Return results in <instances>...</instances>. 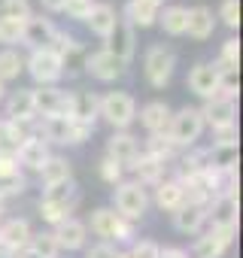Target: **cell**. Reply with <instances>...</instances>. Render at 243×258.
I'll return each instance as SVG.
<instances>
[{"instance_id":"obj_1","label":"cell","mask_w":243,"mask_h":258,"mask_svg":"<svg viewBox=\"0 0 243 258\" xmlns=\"http://www.w3.org/2000/svg\"><path fill=\"white\" fill-rule=\"evenodd\" d=\"M204 115L198 106H183L176 115H170V124H167V137L170 143L179 149V146H192L195 140H201L204 134Z\"/></svg>"},{"instance_id":"obj_2","label":"cell","mask_w":243,"mask_h":258,"mask_svg":"<svg viewBox=\"0 0 243 258\" xmlns=\"http://www.w3.org/2000/svg\"><path fill=\"white\" fill-rule=\"evenodd\" d=\"M146 207H149V195H146V188H143L140 182H134V179H131V182H118V185H115L112 210H115L122 219L137 222V219H143Z\"/></svg>"},{"instance_id":"obj_3","label":"cell","mask_w":243,"mask_h":258,"mask_svg":"<svg viewBox=\"0 0 243 258\" xmlns=\"http://www.w3.org/2000/svg\"><path fill=\"white\" fill-rule=\"evenodd\" d=\"M88 225H91V231H94L103 243H109V240L128 243V240L134 237V225H131L128 219H122L112 207H100V210H94Z\"/></svg>"},{"instance_id":"obj_4","label":"cell","mask_w":243,"mask_h":258,"mask_svg":"<svg viewBox=\"0 0 243 258\" xmlns=\"http://www.w3.org/2000/svg\"><path fill=\"white\" fill-rule=\"evenodd\" d=\"M97 115H103L115 131H125V127L137 118V103L128 91H109L100 97V109Z\"/></svg>"},{"instance_id":"obj_5","label":"cell","mask_w":243,"mask_h":258,"mask_svg":"<svg viewBox=\"0 0 243 258\" xmlns=\"http://www.w3.org/2000/svg\"><path fill=\"white\" fill-rule=\"evenodd\" d=\"M143 67H146V79L152 88H164L173 76V67H176V58L167 46H149L146 49V58H143Z\"/></svg>"},{"instance_id":"obj_6","label":"cell","mask_w":243,"mask_h":258,"mask_svg":"<svg viewBox=\"0 0 243 258\" xmlns=\"http://www.w3.org/2000/svg\"><path fill=\"white\" fill-rule=\"evenodd\" d=\"M25 67H28V73H31L40 85H52V82H58V79L64 76V61H61L52 49H37V52H31V58L25 61Z\"/></svg>"},{"instance_id":"obj_7","label":"cell","mask_w":243,"mask_h":258,"mask_svg":"<svg viewBox=\"0 0 243 258\" xmlns=\"http://www.w3.org/2000/svg\"><path fill=\"white\" fill-rule=\"evenodd\" d=\"M207 219L213 231H225V234H237V219H240V204L237 198H216L207 207Z\"/></svg>"},{"instance_id":"obj_8","label":"cell","mask_w":243,"mask_h":258,"mask_svg":"<svg viewBox=\"0 0 243 258\" xmlns=\"http://www.w3.org/2000/svg\"><path fill=\"white\" fill-rule=\"evenodd\" d=\"M112 58H118L122 64L128 67V61L134 58V52H137V37H134V28L128 25V22H115V28H112V34L106 37V46H103Z\"/></svg>"},{"instance_id":"obj_9","label":"cell","mask_w":243,"mask_h":258,"mask_svg":"<svg viewBox=\"0 0 243 258\" xmlns=\"http://www.w3.org/2000/svg\"><path fill=\"white\" fill-rule=\"evenodd\" d=\"M67 106H70V94L55 88V85H43L34 91V109L37 115L49 118V115H67Z\"/></svg>"},{"instance_id":"obj_10","label":"cell","mask_w":243,"mask_h":258,"mask_svg":"<svg viewBox=\"0 0 243 258\" xmlns=\"http://www.w3.org/2000/svg\"><path fill=\"white\" fill-rule=\"evenodd\" d=\"M201 115H204V124H210L213 131H216V127H225V124H237V100L210 97L201 106Z\"/></svg>"},{"instance_id":"obj_11","label":"cell","mask_w":243,"mask_h":258,"mask_svg":"<svg viewBox=\"0 0 243 258\" xmlns=\"http://www.w3.org/2000/svg\"><path fill=\"white\" fill-rule=\"evenodd\" d=\"M137 155H140V149H137V137L128 134V131H115V134L106 140V158H112L118 167H131Z\"/></svg>"},{"instance_id":"obj_12","label":"cell","mask_w":243,"mask_h":258,"mask_svg":"<svg viewBox=\"0 0 243 258\" xmlns=\"http://www.w3.org/2000/svg\"><path fill=\"white\" fill-rule=\"evenodd\" d=\"M97 109H100V97H97L94 91H76V94H70L67 118H70V121H79V124H88V127H94Z\"/></svg>"},{"instance_id":"obj_13","label":"cell","mask_w":243,"mask_h":258,"mask_svg":"<svg viewBox=\"0 0 243 258\" xmlns=\"http://www.w3.org/2000/svg\"><path fill=\"white\" fill-rule=\"evenodd\" d=\"M85 70L94 79H100V82H112V79H118L122 73H125V64H122L118 58H112L106 49H97V52H91L85 58Z\"/></svg>"},{"instance_id":"obj_14","label":"cell","mask_w":243,"mask_h":258,"mask_svg":"<svg viewBox=\"0 0 243 258\" xmlns=\"http://www.w3.org/2000/svg\"><path fill=\"white\" fill-rule=\"evenodd\" d=\"M31 225H28V219H10L7 225H0V249H7L13 258H16V252H22L28 243H31Z\"/></svg>"},{"instance_id":"obj_15","label":"cell","mask_w":243,"mask_h":258,"mask_svg":"<svg viewBox=\"0 0 243 258\" xmlns=\"http://www.w3.org/2000/svg\"><path fill=\"white\" fill-rule=\"evenodd\" d=\"M189 88L198 94V97H216L219 94V70L213 67V64H207V61H201V64H195L192 70H189Z\"/></svg>"},{"instance_id":"obj_16","label":"cell","mask_w":243,"mask_h":258,"mask_svg":"<svg viewBox=\"0 0 243 258\" xmlns=\"http://www.w3.org/2000/svg\"><path fill=\"white\" fill-rule=\"evenodd\" d=\"M49 158V146L40 134H28V140H22V146L16 149V161L19 167H31V170H40Z\"/></svg>"},{"instance_id":"obj_17","label":"cell","mask_w":243,"mask_h":258,"mask_svg":"<svg viewBox=\"0 0 243 258\" xmlns=\"http://www.w3.org/2000/svg\"><path fill=\"white\" fill-rule=\"evenodd\" d=\"M55 243H58V249H67V252H73V249H82L85 246V237H88V225L85 222H79V219H64L61 225H55Z\"/></svg>"},{"instance_id":"obj_18","label":"cell","mask_w":243,"mask_h":258,"mask_svg":"<svg viewBox=\"0 0 243 258\" xmlns=\"http://www.w3.org/2000/svg\"><path fill=\"white\" fill-rule=\"evenodd\" d=\"M52 34H55V25H52L49 19H43V16H31V19L25 22L22 43L31 46V52H37V49H49Z\"/></svg>"},{"instance_id":"obj_19","label":"cell","mask_w":243,"mask_h":258,"mask_svg":"<svg viewBox=\"0 0 243 258\" xmlns=\"http://www.w3.org/2000/svg\"><path fill=\"white\" fill-rule=\"evenodd\" d=\"M207 222V204H183L173 210V228L183 234H198Z\"/></svg>"},{"instance_id":"obj_20","label":"cell","mask_w":243,"mask_h":258,"mask_svg":"<svg viewBox=\"0 0 243 258\" xmlns=\"http://www.w3.org/2000/svg\"><path fill=\"white\" fill-rule=\"evenodd\" d=\"M234 234H225V231H207L204 237L195 240V249H192V258H222V252L231 246Z\"/></svg>"},{"instance_id":"obj_21","label":"cell","mask_w":243,"mask_h":258,"mask_svg":"<svg viewBox=\"0 0 243 258\" xmlns=\"http://www.w3.org/2000/svg\"><path fill=\"white\" fill-rule=\"evenodd\" d=\"M170 106L164 100H152L140 109V124L146 127L149 134H167V124H170Z\"/></svg>"},{"instance_id":"obj_22","label":"cell","mask_w":243,"mask_h":258,"mask_svg":"<svg viewBox=\"0 0 243 258\" xmlns=\"http://www.w3.org/2000/svg\"><path fill=\"white\" fill-rule=\"evenodd\" d=\"M158 13H161V7L149 4V0H128L122 22H128L131 28H152L158 22Z\"/></svg>"},{"instance_id":"obj_23","label":"cell","mask_w":243,"mask_h":258,"mask_svg":"<svg viewBox=\"0 0 243 258\" xmlns=\"http://www.w3.org/2000/svg\"><path fill=\"white\" fill-rule=\"evenodd\" d=\"M131 170L137 173V179H134V182H140V185L146 188V185H158V182L164 179V170H167V164L143 152V155H137V158H134Z\"/></svg>"},{"instance_id":"obj_24","label":"cell","mask_w":243,"mask_h":258,"mask_svg":"<svg viewBox=\"0 0 243 258\" xmlns=\"http://www.w3.org/2000/svg\"><path fill=\"white\" fill-rule=\"evenodd\" d=\"M213 28H216V16L210 7H192L189 10V22H186V34L192 40H207L213 37Z\"/></svg>"},{"instance_id":"obj_25","label":"cell","mask_w":243,"mask_h":258,"mask_svg":"<svg viewBox=\"0 0 243 258\" xmlns=\"http://www.w3.org/2000/svg\"><path fill=\"white\" fill-rule=\"evenodd\" d=\"M37 115V109H34V91L31 88H19V91H13L10 94V100H7V118L10 121H31Z\"/></svg>"},{"instance_id":"obj_26","label":"cell","mask_w":243,"mask_h":258,"mask_svg":"<svg viewBox=\"0 0 243 258\" xmlns=\"http://www.w3.org/2000/svg\"><path fill=\"white\" fill-rule=\"evenodd\" d=\"M115 22H118V16H115V10H112L109 4H94V10H91L88 19H85V25L91 28V34H97V37H103V40L112 34Z\"/></svg>"},{"instance_id":"obj_27","label":"cell","mask_w":243,"mask_h":258,"mask_svg":"<svg viewBox=\"0 0 243 258\" xmlns=\"http://www.w3.org/2000/svg\"><path fill=\"white\" fill-rule=\"evenodd\" d=\"M40 201H43V204H64V207H76V201H79V188H76V182H73V176H70V179H64V182L46 185Z\"/></svg>"},{"instance_id":"obj_28","label":"cell","mask_w":243,"mask_h":258,"mask_svg":"<svg viewBox=\"0 0 243 258\" xmlns=\"http://www.w3.org/2000/svg\"><path fill=\"white\" fill-rule=\"evenodd\" d=\"M155 204L161 207V210H176V207H183L186 204V195H183V185H179V179H161L158 185H155Z\"/></svg>"},{"instance_id":"obj_29","label":"cell","mask_w":243,"mask_h":258,"mask_svg":"<svg viewBox=\"0 0 243 258\" xmlns=\"http://www.w3.org/2000/svg\"><path fill=\"white\" fill-rule=\"evenodd\" d=\"M237 158H240L237 143H231V146L213 143V149H207V170H231V167H237Z\"/></svg>"},{"instance_id":"obj_30","label":"cell","mask_w":243,"mask_h":258,"mask_svg":"<svg viewBox=\"0 0 243 258\" xmlns=\"http://www.w3.org/2000/svg\"><path fill=\"white\" fill-rule=\"evenodd\" d=\"M70 176H73L70 161H67V158H61V155H49V158H46V164L40 167V179H43V185H55V182L70 179Z\"/></svg>"},{"instance_id":"obj_31","label":"cell","mask_w":243,"mask_h":258,"mask_svg":"<svg viewBox=\"0 0 243 258\" xmlns=\"http://www.w3.org/2000/svg\"><path fill=\"white\" fill-rule=\"evenodd\" d=\"M158 22H161L164 34L183 37V34H186V22H189V10H186V7H167L164 13H158Z\"/></svg>"},{"instance_id":"obj_32","label":"cell","mask_w":243,"mask_h":258,"mask_svg":"<svg viewBox=\"0 0 243 258\" xmlns=\"http://www.w3.org/2000/svg\"><path fill=\"white\" fill-rule=\"evenodd\" d=\"M67 134H70V118L67 115H49V118H43V131H40V137L49 143H64L67 146Z\"/></svg>"},{"instance_id":"obj_33","label":"cell","mask_w":243,"mask_h":258,"mask_svg":"<svg viewBox=\"0 0 243 258\" xmlns=\"http://www.w3.org/2000/svg\"><path fill=\"white\" fill-rule=\"evenodd\" d=\"M25 70V58L16 52V49H4L0 52V82H10V79H19V73Z\"/></svg>"},{"instance_id":"obj_34","label":"cell","mask_w":243,"mask_h":258,"mask_svg":"<svg viewBox=\"0 0 243 258\" xmlns=\"http://www.w3.org/2000/svg\"><path fill=\"white\" fill-rule=\"evenodd\" d=\"M146 155H152V158H158V161H173V155H176V146L170 143V137L167 134H149V140H146Z\"/></svg>"},{"instance_id":"obj_35","label":"cell","mask_w":243,"mask_h":258,"mask_svg":"<svg viewBox=\"0 0 243 258\" xmlns=\"http://www.w3.org/2000/svg\"><path fill=\"white\" fill-rule=\"evenodd\" d=\"M237 61H240V43L231 37V40H225V46H222V52H219L213 67L219 73H228V70H237Z\"/></svg>"},{"instance_id":"obj_36","label":"cell","mask_w":243,"mask_h":258,"mask_svg":"<svg viewBox=\"0 0 243 258\" xmlns=\"http://www.w3.org/2000/svg\"><path fill=\"white\" fill-rule=\"evenodd\" d=\"M34 13H31V4L28 0H0V19H16V22H28Z\"/></svg>"},{"instance_id":"obj_37","label":"cell","mask_w":243,"mask_h":258,"mask_svg":"<svg viewBox=\"0 0 243 258\" xmlns=\"http://www.w3.org/2000/svg\"><path fill=\"white\" fill-rule=\"evenodd\" d=\"M34 252H40L43 258H58V243H55V234L52 231H43V234H31V243H28Z\"/></svg>"},{"instance_id":"obj_38","label":"cell","mask_w":243,"mask_h":258,"mask_svg":"<svg viewBox=\"0 0 243 258\" xmlns=\"http://www.w3.org/2000/svg\"><path fill=\"white\" fill-rule=\"evenodd\" d=\"M13 179H22V167L16 161V152H0V185L13 182Z\"/></svg>"},{"instance_id":"obj_39","label":"cell","mask_w":243,"mask_h":258,"mask_svg":"<svg viewBox=\"0 0 243 258\" xmlns=\"http://www.w3.org/2000/svg\"><path fill=\"white\" fill-rule=\"evenodd\" d=\"M70 213H73V207H64V204H43V201H40V216H43V222H49V225H61L64 219H70Z\"/></svg>"},{"instance_id":"obj_40","label":"cell","mask_w":243,"mask_h":258,"mask_svg":"<svg viewBox=\"0 0 243 258\" xmlns=\"http://www.w3.org/2000/svg\"><path fill=\"white\" fill-rule=\"evenodd\" d=\"M237 91H240V76H237V70L219 73V94H216V97H228V100H234Z\"/></svg>"},{"instance_id":"obj_41","label":"cell","mask_w":243,"mask_h":258,"mask_svg":"<svg viewBox=\"0 0 243 258\" xmlns=\"http://www.w3.org/2000/svg\"><path fill=\"white\" fill-rule=\"evenodd\" d=\"M201 170H207V149H201V152H189V155L183 158V170H179V176H192V173H201Z\"/></svg>"},{"instance_id":"obj_42","label":"cell","mask_w":243,"mask_h":258,"mask_svg":"<svg viewBox=\"0 0 243 258\" xmlns=\"http://www.w3.org/2000/svg\"><path fill=\"white\" fill-rule=\"evenodd\" d=\"M91 10H94V0H64V7H61V13H67L70 19H79V22H85Z\"/></svg>"},{"instance_id":"obj_43","label":"cell","mask_w":243,"mask_h":258,"mask_svg":"<svg viewBox=\"0 0 243 258\" xmlns=\"http://www.w3.org/2000/svg\"><path fill=\"white\" fill-rule=\"evenodd\" d=\"M219 19H222L228 28H237V25H240V0H222Z\"/></svg>"},{"instance_id":"obj_44","label":"cell","mask_w":243,"mask_h":258,"mask_svg":"<svg viewBox=\"0 0 243 258\" xmlns=\"http://www.w3.org/2000/svg\"><path fill=\"white\" fill-rule=\"evenodd\" d=\"M128 255L131 258H158L161 255V246L155 240H140V243H134V249Z\"/></svg>"},{"instance_id":"obj_45","label":"cell","mask_w":243,"mask_h":258,"mask_svg":"<svg viewBox=\"0 0 243 258\" xmlns=\"http://www.w3.org/2000/svg\"><path fill=\"white\" fill-rule=\"evenodd\" d=\"M122 170H125V167H118L112 158H103V161H100V176H103V182H109V185H118V182H122Z\"/></svg>"},{"instance_id":"obj_46","label":"cell","mask_w":243,"mask_h":258,"mask_svg":"<svg viewBox=\"0 0 243 258\" xmlns=\"http://www.w3.org/2000/svg\"><path fill=\"white\" fill-rule=\"evenodd\" d=\"M91 131H94V127H88V124L70 121V134H67V146H79V143H85V140L91 137Z\"/></svg>"},{"instance_id":"obj_47","label":"cell","mask_w":243,"mask_h":258,"mask_svg":"<svg viewBox=\"0 0 243 258\" xmlns=\"http://www.w3.org/2000/svg\"><path fill=\"white\" fill-rule=\"evenodd\" d=\"M231 143H237V124L216 127V146H231Z\"/></svg>"},{"instance_id":"obj_48","label":"cell","mask_w":243,"mask_h":258,"mask_svg":"<svg viewBox=\"0 0 243 258\" xmlns=\"http://www.w3.org/2000/svg\"><path fill=\"white\" fill-rule=\"evenodd\" d=\"M118 252L112 249V243H97V246H91L88 252H85V258H115Z\"/></svg>"},{"instance_id":"obj_49","label":"cell","mask_w":243,"mask_h":258,"mask_svg":"<svg viewBox=\"0 0 243 258\" xmlns=\"http://www.w3.org/2000/svg\"><path fill=\"white\" fill-rule=\"evenodd\" d=\"M158 258H189V252L186 249H176V246H167V249H161Z\"/></svg>"},{"instance_id":"obj_50","label":"cell","mask_w":243,"mask_h":258,"mask_svg":"<svg viewBox=\"0 0 243 258\" xmlns=\"http://www.w3.org/2000/svg\"><path fill=\"white\" fill-rule=\"evenodd\" d=\"M40 7H46L49 13H61V7H64V0H40Z\"/></svg>"},{"instance_id":"obj_51","label":"cell","mask_w":243,"mask_h":258,"mask_svg":"<svg viewBox=\"0 0 243 258\" xmlns=\"http://www.w3.org/2000/svg\"><path fill=\"white\" fill-rule=\"evenodd\" d=\"M16 258H43V255H40V252H34L31 246H25L22 252H16Z\"/></svg>"},{"instance_id":"obj_52","label":"cell","mask_w":243,"mask_h":258,"mask_svg":"<svg viewBox=\"0 0 243 258\" xmlns=\"http://www.w3.org/2000/svg\"><path fill=\"white\" fill-rule=\"evenodd\" d=\"M4 97H7V85H4V82H0V100H4Z\"/></svg>"},{"instance_id":"obj_53","label":"cell","mask_w":243,"mask_h":258,"mask_svg":"<svg viewBox=\"0 0 243 258\" xmlns=\"http://www.w3.org/2000/svg\"><path fill=\"white\" fill-rule=\"evenodd\" d=\"M149 4H155V7H161V4H164V0H149Z\"/></svg>"},{"instance_id":"obj_54","label":"cell","mask_w":243,"mask_h":258,"mask_svg":"<svg viewBox=\"0 0 243 258\" xmlns=\"http://www.w3.org/2000/svg\"><path fill=\"white\" fill-rule=\"evenodd\" d=\"M0 213H4V198H0Z\"/></svg>"}]
</instances>
